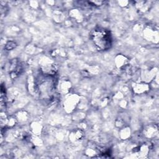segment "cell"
Wrapping results in <instances>:
<instances>
[{
	"label": "cell",
	"instance_id": "6da1fadb",
	"mask_svg": "<svg viewBox=\"0 0 159 159\" xmlns=\"http://www.w3.org/2000/svg\"><path fill=\"white\" fill-rule=\"evenodd\" d=\"M91 39L96 47L100 50H107L112 44L110 32L104 28L98 27L91 32Z\"/></svg>",
	"mask_w": 159,
	"mask_h": 159
}]
</instances>
